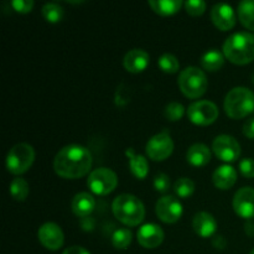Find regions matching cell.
<instances>
[{
  "instance_id": "5",
  "label": "cell",
  "mask_w": 254,
  "mask_h": 254,
  "mask_svg": "<svg viewBox=\"0 0 254 254\" xmlns=\"http://www.w3.org/2000/svg\"><path fill=\"white\" fill-rule=\"evenodd\" d=\"M181 92L189 98H198L207 91L208 81L205 72L198 67L189 66L180 72L178 79Z\"/></svg>"
},
{
  "instance_id": "3",
  "label": "cell",
  "mask_w": 254,
  "mask_h": 254,
  "mask_svg": "<svg viewBox=\"0 0 254 254\" xmlns=\"http://www.w3.org/2000/svg\"><path fill=\"white\" fill-rule=\"evenodd\" d=\"M112 211L117 220L127 226H138L145 217L144 203L136 196L130 193H122L117 196L112 203Z\"/></svg>"
},
{
  "instance_id": "31",
  "label": "cell",
  "mask_w": 254,
  "mask_h": 254,
  "mask_svg": "<svg viewBox=\"0 0 254 254\" xmlns=\"http://www.w3.org/2000/svg\"><path fill=\"white\" fill-rule=\"evenodd\" d=\"M186 11L192 16L202 15L206 10V2L203 0H186L184 2Z\"/></svg>"
},
{
  "instance_id": "16",
  "label": "cell",
  "mask_w": 254,
  "mask_h": 254,
  "mask_svg": "<svg viewBox=\"0 0 254 254\" xmlns=\"http://www.w3.org/2000/svg\"><path fill=\"white\" fill-rule=\"evenodd\" d=\"M193 231L197 233L200 237L208 238L213 236L217 230V221L211 213L206 211H201L193 216L192 220Z\"/></svg>"
},
{
  "instance_id": "18",
  "label": "cell",
  "mask_w": 254,
  "mask_h": 254,
  "mask_svg": "<svg viewBox=\"0 0 254 254\" xmlns=\"http://www.w3.org/2000/svg\"><path fill=\"white\" fill-rule=\"evenodd\" d=\"M212 181L217 189L228 190L237 181V171L232 165H228V164L221 165L213 171Z\"/></svg>"
},
{
  "instance_id": "32",
  "label": "cell",
  "mask_w": 254,
  "mask_h": 254,
  "mask_svg": "<svg viewBox=\"0 0 254 254\" xmlns=\"http://www.w3.org/2000/svg\"><path fill=\"white\" fill-rule=\"evenodd\" d=\"M154 188L159 192H166L170 188V178L166 174L159 173L154 179Z\"/></svg>"
},
{
  "instance_id": "35",
  "label": "cell",
  "mask_w": 254,
  "mask_h": 254,
  "mask_svg": "<svg viewBox=\"0 0 254 254\" xmlns=\"http://www.w3.org/2000/svg\"><path fill=\"white\" fill-rule=\"evenodd\" d=\"M243 134L247 138L254 139V116L245 122L243 124Z\"/></svg>"
},
{
  "instance_id": "23",
  "label": "cell",
  "mask_w": 254,
  "mask_h": 254,
  "mask_svg": "<svg viewBox=\"0 0 254 254\" xmlns=\"http://www.w3.org/2000/svg\"><path fill=\"white\" fill-rule=\"evenodd\" d=\"M151 9L160 15H173L183 6L181 0H149Z\"/></svg>"
},
{
  "instance_id": "27",
  "label": "cell",
  "mask_w": 254,
  "mask_h": 254,
  "mask_svg": "<svg viewBox=\"0 0 254 254\" xmlns=\"http://www.w3.org/2000/svg\"><path fill=\"white\" fill-rule=\"evenodd\" d=\"M42 15H44L45 19L49 22H59L61 21L62 17H64V7L61 6L57 2H46V4L42 6Z\"/></svg>"
},
{
  "instance_id": "17",
  "label": "cell",
  "mask_w": 254,
  "mask_h": 254,
  "mask_svg": "<svg viewBox=\"0 0 254 254\" xmlns=\"http://www.w3.org/2000/svg\"><path fill=\"white\" fill-rule=\"evenodd\" d=\"M150 56L148 52L143 49H133L128 51L124 56L123 64L127 71L138 73V72L144 71L148 67Z\"/></svg>"
},
{
  "instance_id": "7",
  "label": "cell",
  "mask_w": 254,
  "mask_h": 254,
  "mask_svg": "<svg viewBox=\"0 0 254 254\" xmlns=\"http://www.w3.org/2000/svg\"><path fill=\"white\" fill-rule=\"evenodd\" d=\"M87 185L91 189L92 192L97 195H108L112 191H114V189L118 185V176L112 169H94L87 179Z\"/></svg>"
},
{
  "instance_id": "39",
  "label": "cell",
  "mask_w": 254,
  "mask_h": 254,
  "mask_svg": "<svg viewBox=\"0 0 254 254\" xmlns=\"http://www.w3.org/2000/svg\"><path fill=\"white\" fill-rule=\"evenodd\" d=\"M252 82L254 83V73H253V76H252Z\"/></svg>"
},
{
  "instance_id": "2",
  "label": "cell",
  "mask_w": 254,
  "mask_h": 254,
  "mask_svg": "<svg viewBox=\"0 0 254 254\" xmlns=\"http://www.w3.org/2000/svg\"><path fill=\"white\" fill-rule=\"evenodd\" d=\"M223 54L232 64H246L254 60V34L238 31L230 35L223 44Z\"/></svg>"
},
{
  "instance_id": "13",
  "label": "cell",
  "mask_w": 254,
  "mask_h": 254,
  "mask_svg": "<svg viewBox=\"0 0 254 254\" xmlns=\"http://www.w3.org/2000/svg\"><path fill=\"white\" fill-rule=\"evenodd\" d=\"M233 210L240 217L246 220L254 218V189L245 186L235 193L233 197Z\"/></svg>"
},
{
  "instance_id": "21",
  "label": "cell",
  "mask_w": 254,
  "mask_h": 254,
  "mask_svg": "<svg viewBox=\"0 0 254 254\" xmlns=\"http://www.w3.org/2000/svg\"><path fill=\"white\" fill-rule=\"evenodd\" d=\"M126 155L129 158V169L135 178L143 180L149 171V164L145 156L140 154H135L133 148H128L126 150Z\"/></svg>"
},
{
  "instance_id": "12",
  "label": "cell",
  "mask_w": 254,
  "mask_h": 254,
  "mask_svg": "<svg viewBox=\"0 0 254 254\" xmlns=\"http://www.w3.org/2000/svg\"><path fill=\"white\" fill-rule=\"evenodd\" d=\"M40 243L50 251H57L64 246V236L57 223L46 222L39 228L37 232Z\"/></svg>"
},
{
  "instance_id": "40",
  "label": "cell",
  "mask_w": 254,
  "mask_h": 254,
  "mask_svg": "<svg viewBox=\"0 0 254 254\" xmlns=\"http://www.w3.org/2000/svg\"><path fill=\"white\" fill-rule=\"evenodd\" d=\"M250 254H254V250L251 251V253H250Z\"/></svg>"
},
{
  "instance_id": "34",
  "label": "cell",
  "mask_w": 254,
  "mask_h": 254,
  "mask_svg": "<svg viewBox=\"0 0 254 254\" xmlns=\"http://www.w3.org/2000/svg\"><path fill=\"white\" fill-rule=\"evenodd\" d=\"M11 6L15 11L26 14L31 11L34 7V0H12Z\"/></svg>"
},
{
  "instance_id": "9",
  "label": "cell",
  "mask_w": 254,
  "mask_h": 254,
  "mask_svg": "<svg viewBox=\"0 0 254 254\" xmlns=\"http://www.w3.org/2000/svg\"><path fill=\"white\" fill-rule=\"evenodd\" d=\"M217 106L211 101H196L188 108V116L192 123L198 126L212 124L218 118Z\"/></svg>"
},
{
  "instance_id": "15",
  "label": "cell",
  "mask_w": 254,
  "mask_h": 254,
  "mask_svg": "<svg viewBox=\"0 0 254 254\" xmlns=\"http://www.w3.org/2000/svg\"><path fill=\"white\" fill-rule=\"evenodd\" d=\"M165 233L156 223H146L138 231V242L141 247L154 250L163 243Z\"/></svg>"
},
{
  "instance_id": "20",
  "label": "cell",
  "mask_w": 254,
  "mask_h": 254,
  "mask_svg": "<svg viewBox=\"0 0 254 254\" xmlns=\"http://www.w3.org/2000/svg\"><path fill=\"white\" fill-rule=\"evenodd\" d=\"M186 159L193 166H205L211 160V151L207 145L202 143H196L189 148Z\"/></svg>"
},
{
  "instance_id": "28",
  "label": "cell",
  "mask_w": 254,
  "mask_h": 254,
  "mask_svg": "<svg viewBox=\"0 0 254 254\" xmlns=\"http://www.w3.org/2000/svg\"><path fill=\"white\" fill-rule=\"evenodd\" d=\"M158 64L160 69H163L166 73H175L180 68V62L178 57L174 56L173 54H163L158 60Z\"/></svg>"
},
{
  "instance_id": "29",
  "label": "cell",
  "mask_w": 254,
  "mask_h": 254,
  "mask_svg": "<svg viewBox=\"0 0 254 254\" xmlns=\"http://www.w3.org/2000/svg\"><path fill=\"white\" fill-rule=\"evenodd\" d=\"M174 191L179 197H189L195 191V183L189 178H180L174 184Z\"/></svg>"
},
{
  "instance_id": "6",
  "label": "cell",
  "mask_w": 254,
  "mask_h": 254,
  "mask_svg": "<svg viewBox=\"0 0 254 254\" xmlns=\"http://www.w3.org/2000/svg\"><path fill=\"white\" fill-rule=\"evenodd\" d=\"M35 160V150L30 144L19 143L12 146L6 155V169L14 175L26 173Z\"/></svg>"
},
{
  "instance_id": "10",
  "label": "cell",
  "mask_w": 254,
  "mask_h": 254,
  "mask_svg": "<svg viewBox=\"0 0 254 254\" xmlns=\"http://www.w3.org/2000/svg\"><path fill=\"white\" fill-rule=\"evenodd\" d=\"M212 150L218 159L227 163L236 161L241 155V145L236 138L228 134L216 136L212 143Z\"/></svg>"
},
{
  "instance_id": "4",
  "label": "cell",
  "mask_w": 254,
  "mask_h": 254,
  "mask_svg": "<svg viewBox=\"0 0 254 254\" xmlns=\"http://www.w3.org/2000/svg\"><path fill=\"white\" fill-rule=\"evenodd\" d=\"M225 111L232 119H241L254 112V93L247 87H235L225 98Z\"/></svg>"
},
{
  "instance_id": "38",
  "label": "cell",
  "mask_w": 254,
  "mask_h": 254,
  "mask_svg": "<svg viewBox=\"0 0 254 254\" xmlns=\"http://www.w3.org/2000/svg\"><path fill=\"white\" fill-rule=\"evenodd\" d=\"M245 228H246V233H247L248 236L254 237V222H252L251 220L248 221V222H246Z\"/></svg>"
},
{
  "instance_id": "11",
  "label": "cell",
  "mask_w": 254,
  "mask_h": 254,
  "mask_svg": "<svg viewBox=\"0 0 254 254\" xmlns=\"http://www.w3.org/2000/svg\"><path fill=\"white\" fill-rule=\"evenodd\" d=\"M183 205L175 196H164L155 205L156 216L165 223H175L183 216Z\"/></svg>"
},
{
  "instance_id": "25",
  "label": "cell",
  "mask_w": 254,
  "mask_h": 254,
  "mask_svg": "<svg viewBox=\"0 0 254 254\" xmlns=\"http://www.w3.org/2000/svg\"><path fill=\"white\" fill-rule=\"evenodd\" d=\"M9 189H10V195H11L12 198L16 201H25L30 192L29 184L26 183L25 179H21V178H15L14 180L10 183Z\"/></svg>"
},
{
  "instance_id": "1",
  "label": "cell",
  "mask_w": 254,
  "mask_h": 254,
  "mask_svg": "<svg viewBox=\"0 0 254 254\" xmlns=\"http://www.w3.org/2000/svg\"><path fill=\"white\" fill-rule=\"evenodd\" d=\"M92 166V154L86 146L69 144L56 154L54 169L57 175L64 179H79L89 173Z\"/></svg>"
},
{
  "instance_id": "36",
  "label": "cell",
  "mask_w": 254,
  "mask_h": 254,
  "mask_svg": "<svg viewBox=\"0 0 254 254\" xmlns=\"http://www.w3.org/2000/svg\"><path fill=\"white\" fill-rule=\"evenodd\" d=\"M212 245L213 247L217 248V250H223L227 246V241L223 237L222 235H216L215 237L212 238Z\"/></svg>"
},
{
  "instance_id": "8",
  "label": "cell",
  "mask_w": 254,
  "mask_h": 254,
  "mask_svg": "<svg viewBox=\"0 0 254 254\" xmlns=\"http://www.w3.org/2000/svg\"><path fill=\"white\" fill-rule=\"evenodd\" d=\"M145 151L149 158L155 161L168 159L174 151V141L168 130H163L151 136L146 143Z\"/></svg>"
},
{
  "instance_id": "14",
  "label": "cell",
  "mask_w": 254,
  "mask_h": 254,
  "mask_svg": "<svg viewBox=\"0 0 254 254\" xmlns=\"http://www.w3.org/2000/svg\"><path fill=\"white\" fill-rule=\"evenodd\" d=\"M211 20L222 31L231 30L237 22V15L233 7L226 2L215 4L211 9Z\"/></svg>"
},
{
  "instance_id": "24",
  "label": "cell",
  "mask_w": 254,
  "mask_h": 254,
  "mask_svg": "<svg viewBox=\"0 0 254 254\" xmlns=\"http://www.w3.org/2000/svg\"><path fill=\"white\" fill-rule=\"evenodd\" d=\"M238 17L243 26L254 31V0H242L238 4Z\"/></svg>"
},
{
  "instance_id": "37",
  "label": "cell",
  "mask_w": 254,
  "mask_h": 254,
  "mask_svg": "<svg viewBox=\"0 0 254 254\" xmlns=\"http://www.w3.org/2000/svg\"><path fill=\"white\" fill-rule=\"evenodd\" d=\"M62 254H91L86 248L81 247V246H72V247L66 248Z\"/></svg>"
},
{
  "instance_id": "30",
  "label": "cell",
  "mask_w": 254,
  "mask_h": 254,
  "mask_svg": "<svg viewBox=\"0 0 254 254\" xmlns=\"http://www.w3.org/2000/svg\"><path fill=\"white\" fill-rule=\"evenodd\" d=\"M184 114H185V107L179 102H170L166 104L165 109H164V116L170 122L180 121Z\"/></svg>"
},
{
  "instance_id": "19",
  "label": "cell",
  "mask_w": 254,
  "mask_h": 254,
  "mask_svg": "<svg viewBox=\"0 0 254 254\" xmlns=\"http://www.w3.org/2000/svg\"><path fill=\"white\" fill-rule=\"evenodd\" d=\"M72 211L78 217H88L96 208V200L88 192H79L73 197L71 203Z\"/></svg>"
},
{
  "instance_id": "22",
  "label": "cell",
  "mask_w": 254,
  "mask_h": 254,
  "mask_svg": "<svg viewBox=\"0 0 254 254\" xmlns=\"http://www.w3.org/2000/svg\"><path fill=\"white\" fill-rule=\"evenodd\" d=\"M225 54L217 49H211L206 51L201 57V66L207 71H218L225 64Z\"/></svg>"
},
{
  "instance_id": "26",
  "label": "cell",
  "mask_w": 254,
  "mask_h": 254,
  "mask_svg": "<svg viewBox=\"0 0 254 254\" xmlns=\"http://www.w3.org/2000/svg\"><path fill=\"white\" fill-rule=\"evenodd\" d=\"M131 238H133V233H131L130 230H128V228H118L112 235V245L117 250H126L131 243Z\"/></svg>"
},
{
  "instance_id": "33",
  "label": "cell",
  "mask_w": 254,
  "mask_h": 254,
  "mask_svg": "<svg viewBox=\"0 0 254 254\" xmlns=\"http://www.w3.org/2000/svg\"><path fill=\"white\" fill-rule=\"evenodd\" d=\"M240 171L246 178H254V159H242L240 161Z\"/></svg>"
}]
</instances>
